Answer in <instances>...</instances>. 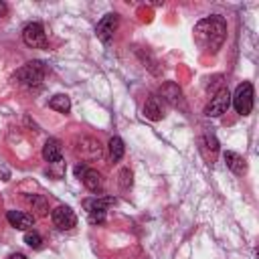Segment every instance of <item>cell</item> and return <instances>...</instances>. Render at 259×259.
<instances>
[{
    "label": "cell",
    "mask_w": 259,
    "mask_h": 259,
    "mask_svg": "<svg viewBox=\"0 0 259 259\" xmlns=\"http://www.w3.org/2000/svg\"><path fill=\"white\" fill-rule=\"evenodd\" d=\"M229 105H231V93H229V89H219L212 97H210V101H208V105L204 107V113L208 115V117H219V115H223L227 109H229Z\"/></svg>",
    "instance_id": "8992f818"
},
{
    "label": "cell",
    "mask_w": 259,
    "mask_h": 259,
    "mask_svg": "<svg viewBox=\"0 0 259 259\" xmlns=\"http://www.w3.org/2000/svg\"><path fill=\"white\" fill-rule=\"evenodd\" d=\"M6 219L18 231H28L34 225V217L28 214V212H24V210H8L6 212Z\"/></svg>",
    "instance_id": "9c48e42d"
},
{
    "label": "cell",
    "mask_w": 259,
    "mask_h": 259,
    "mask_svg": "<svg viewBox=\"0 0 259 259\" xmlns=\"http://www.w3.org/2000/svg\"><path fill=\"white\" fill-rule=\"evenodd\" d=\"M109 204H115V198L113 196H103V198H85L83 200V206L87 210V219L89 223L97 225V223H103L105 221V210Z\"/></svg>",
    "instance_id": "3957f363"
},
{
    "label": "cell",
    "mask_w": 259,
    "mask_h": 259,
    "mask_svg": "<svg viewBox=\"0 0 259 259\" xmlns=\"http://www.w3.org/2000/svg\"><path fill=\"white\" fill-rule=\"evenodd\" d=\"M51 219H53L55 227L61 229V231H69V229H73V227L77 225L75 212L71 210V206H65V204L57 206V208L51 212Z\"/></svg>",
    "instance_id": "52a82bcc"
},
{
    "label": "cell",
    "mask_w": 259,
    "mask_h": 259,
    "mask_svg": "<svg viewBox=\"0 0 259 259\" xmlns=\"http://www.w3.org/2000/svg\"><path fill=\"white\" fill-rule=\"evenodd\" d=\"M8 259H26V257H24L22 253H14V255H10Z\"/></svg>",
    "instance_id": "603a6c76"
},
{
    "label": "cell",
    "mask_w": 259,
    "mask_h": 259,
    "mask_svg": "<svg viewBox=\"0 0 259 259\" xmlns=\"http://www.w3.org/2000/svg\"><path fill=\"white\" fill-rule=\"evenodd\" d=\"M49 107H51V109H55V111L67 113V111L71 109V99H69L67 95L59 93V95H55V97H53V99L49 101Z\"/></svg>",
    "instance_id": "e0dca14e"
},
{
    "label": "cell",
    "mask_w": 259,
    "mask_h": 259,
    "mask_svg": "<svg viewBox=\"0 0 259 259\" xmlns=\"http://www.w3.org/2000/svg\"><path fill=\"white\" fill-rule=\"evenodd\" d=\"M42 158H45L49 164H57V162H61V158H63V150H61L59 140L51 138V140L45 142V146H42Z\"/></svg>",
    "instance_id": "8fae6325"
},
{
    "label": "cell",
    "mask_w": 259,
    "mask_h": 259,
    "mask_svg": "<svg viewBox=\"0 0 259 259\" xmlns=\"http://www.w3.org/2000/svg\"><path fill=\"white\" fill-rule=\"evenodd\" d=\"M22 40L30 49H47L49 47V40H47V34H45V28L40 22H28L22 28Z\"/></svg>",
    "instance_id": "5b68a950"
},
{
    "label": "cell",
    "mask_w": 259,
    "mask_h": 259,
    "mask_svg": "<svg viewBox=\"0 0 259 259\" xmlns=\"http://www.w3.org/2000/svg\"><path fill=\"white\" fill-rule=\"evenodd\" d=\"M202 150H210V160H214L217 152H219V144L214 140V136H204L202 140Z\"/></svg>",
    "instance_id": "ffe728a7"
},
{
    "label": "cell",
    "mask_w": 259,
    "mask_h": 259,
    "mask_svg": "<svg viewBox=\"0 0 259 259\" xmlns=\"http://www.w3.org/2000/svg\"><path fill=\"white\" fill-rule=\"evenodd\" d=\"M77 152L81 156H85V158H99L101 156V146L93 138H83L79 142V146H77Z\"/></svg>",
    "instance_id": "7c38bea8"
},
{
    "label": "cell",
    "mask_w": 259,
    "mask_h": 259,
    "mask_svg": "<svg viewBox=\"0 0 259 259\" xmlns=\"http://www.w3.org/2000/svg\"><path fill=\"white\" fill-rule=\"evenodd\" d=\"M144 115L152 121H160L164 117V111H162V105H160V99L158 97H148L146 103H144Z\"/></svg>",
    "instance_id": "4fadbf2b"
},
{
    "label": "cell",
    "mask_w": 259,
    "mask_h": 259,
    "mask_svg": "<svg viewBox=\"0 0 259 259\" xmlns=\"http://www.w3.org/2000/svg\"><path fill=\"white\" fill-rule=\"evenodd\" d=\"M14 77L24 87H38L42 83V77H45V67H42L40 61H30L22 69H18Z\"/></svg>",
    "instance_id": "7a4b0ae2"
},
{
    "label": "cell",
    "mask_w": 259,
    "mask_h": 259,
    "mask_svg": "<svg viewBox=\"0 0 259 259\" xmlns=\"http://www.w3.org/2000/svg\"><path fill=\"white\" fill-rule=\"evenodd\" d=\"M81 180H83V184L91 190V192H97V190H101V174L97 172V170H91V168H87L85 172H83V176H81Z\"/></svg>",
    "instance_id": "9a60e30c"
},
{
    "label": "cell",
    "mask_w": 259,
    "mask_h": 259,
    "mask_svg": "<svg viewBox=\"0 0 259 259\" xmlns=\"http://www.w3.org/2000/svg\"><path fill=\"white\" fill-rule=\"evenodd\" d=\"M225 164H227V168L231 170V172H235V174H245V170H247V164H245V158L243 156H239L237 152H225Z\"/></svg>",
    "instance_id": "5bb4252c"
},
{
    "label": "cell",
    "mask_w": 259,
    "mask_h": 259,
    "mask_svg": "<svg viewBox=\"0 0 259 259\" xmlns=\"http://www.w3.org/2000/svg\"><path fill=\"white\" fill-rule=\"evenodd\" d=\"M231 101H233L237 113H241V115H249L251 109H253V85H251L249 81L237 85L235 95L231 97Z\"/></svg>",
    "instance_id": "277c9868"
},
{
    "label": "cell",
    "mask_w": 259,
    "mask_h": 259,
    "mask_svg": "<svg viewBox=\"0 0 259 259\" xmlns=\"http://www.w3.org/2000/svg\"><path fill=\"white\" fill-rule=\"evenodd\" d=\"M227 36V24L221 16H208L202 18L194 26V40L196 45L206 53H217Z\"/></svg>",
    "instance_id": "6da1fadb"
},
{
    "label": "cell",
    "mask_w": 259,
    "mask_h": 259,
    "mask_svg": "<svg viewBox=\"0 0 259 259\" xmlns=\"http://www.w3.org/2000/svg\"><path fill=\"white\" fill-rule=\"evenodd\" d=\"M85 170H87V166H85V164H77V166H75V176H77V178H81Z\"/></svg>",
    "instance_id": "7402d4cb"
},
{
    "label": "cell",
    "mask_w": 259,
    "mask_h": 259,
    "mask_svg": "<svg viewBox=\"0 0 259 259\" xmlns=\"http://www.w3.org/2000/svg\"><path fill=\"white\" fill-rule=\"evenodd\" d=\"M24 243H26L28 247H32V249H38V247L42 245V237H40L36 231H26V233H24Z\"/></svg>",
    "instance_id": "d6986e66"
},
{
    "label": "cell",
    "mask_w": 259,
    "mask_h": 259,
    "mask_svg": "<svg viewBox=\"0 0 259 259\" xmlns=\"http://www.w3.org/2000/svg\"><path fill=\"white\" fill-rule=\"evenodd\" d=\"M115 28H117V14H105V16L97 22V28H95L97 38H99L101 42H105V45L111 42Z\"/></svg>",
    "instance_id": "ba28073f"
},
{
    "label": "cell",
    "mask_w": 259,
    "mask_h": 259,
    "mask_svg": "<svg viewBox=\"0 0 259 259\" xmlns=\"http://www.w3.org/2000/svg\"><path fill=\"white\" fill-rule=\"evenodd\" d=\"M28 202L34 206V210L40 214V217H45L47 212H49V206H47V200L42 198V196H36V194H32V196H28Z\"/></svg>",
    "instance_id": "ac0fdd59"
},
{
    "label": "cell",
    "mask_w": 259,
    "mask_h": 259,
    "mask_svg": "<svg viewBox=\"0 0 259 259\" xmlns=\"http://www.w3.org/2000/svg\"><path fill=\"white\" fill-rule=\"evenodd\" d=\"M160 95H162V99L164 101H168L170 105H174V107H178V105H182V89L176 85V83H172V81H168V83H164L162 87H160Z\"/></svg>",
    "instance_id": "30bf717a"
},
{
    "label": "cell",
    "mask_w": 259,
    "mask_h": 259,
    "mask_svg": "<svg viewBox=\"0 0 259 259\" xmlns=\"http://www.w3.org/2000/svg\"><path fill=\"white\" fill-rule=\"evenodd\" d=\"M4 14H6V4L0 2V16H4Z\"/></svg>",
    "instance_id": "cb8c5ba5"
},
{
    "label": "cell",
    "mask_w": 259,
    "mask_h": 259,
    "mask_svg": "<svg viewBox=\"0 0 259 259\" xmlns=\"http://www.w3.org/2000/svg\"><path fill=\"white\" fill-rule=\"evenodd\" d=\"M107 148H109V158H111L113 162H117V160H121V158H123V152H125V148H123V142H121V138L113 136V138L109 140Z\"/></svg>",
    "instance_id": "2e32d148"
},
{
    "label": "cell",
    "mask_w": 259,
    "mask_h": 259,
    "mask_svg": "<svg viewBox=\"0 0 259 259\" xmlns=\"http://www.w3.org/2000/svg\"><path fill=\"white\" fill-rule=\"evenodd\" d=\"M119 186H121L123 190H127V188L132 186V172H130L127 168L119 170Z\"/></svg>",
    "instance_id": "44dd1931"
}]
</instances>
